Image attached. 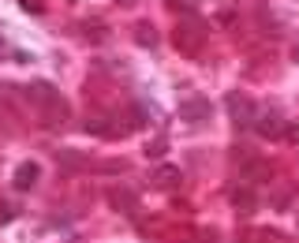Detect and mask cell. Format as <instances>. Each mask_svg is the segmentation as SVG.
<instances>
[{"instance_id":"1","label":"cell","mask_w":299,"mask_h":243,"mask_svg":"<svg viewBox=\"0 0 299 243\" xmlns=\"http://www.w3.org/2000/svg\"><path fill=\"white\" fill-rule=\"evenodd\" d=\"M34 176H38V168H34V164H22V168H19V187H30L26 180H34Z\"/></svg>"}]
</instances>
